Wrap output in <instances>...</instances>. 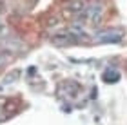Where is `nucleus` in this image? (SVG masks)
Returning a JSON list of instances; mask_svg holds the SVG:
<instances>
[{
	"mask_svg": "<svg viewBox=\"0 0 127 125\" xmlns=\"http://www.w3.org/2000/svg\"><path fill=\"white\" fill-rule=\"evenodd\" d=\"M122 36H124V31H118V29H103L95 35L98 44H118L122 40Z\"/></svg>",
	"mask_w": 127,
	"mask_h": 125,
	"instance_id": "f03ea898",
	"label": "nucleus"
},
{
	"mask_svg": "<svg viewBox=\"0 0 127 125\" xmlns=\"http://www.w3.org/2000/svg\"><path fill=\"white\" fill-rule=\"evenodd\" d=\"M60 24H62V16H60V15H49L47 18L44 20L45 29H53V27H58Z\"/></svg>",
	"mask_w": 127,
	"mask_h": 125,
	"instance_id": "20e7f679",
	"label": "nucleus"
},
{
	"mask_svg": "<svg viewBox=\"0 0 127 125\" xmlns=\"http://www.w3.org/2000/svg\"><path fill=\"white\" fill-rule=\"evenodd\" d=\"M87 5H89L87 0H71V2L65 5V13L74 16V18H78V16L87 9Z\"/></svg>",
	"mask_w": 127,
	"mask_h": 125,
	"instance_id": "7ed1b4c3",
	"label": "nucleus"
},
{
	"mask_svg": "<svg viewBox=\"0 0 127 125\" xmlns=\"http://www.w3.org/2000/svg\"><path fill=\"white\" fill-rule=\"evenodd\" d=\"M18 75H20L18 71H13V73H9V75L5 76V78H4V83H13L11 80H15V78H18Z\"/></svg>",
	"mask_w": 127,
	"mask_h": 125,
	"instance_id": "39448f33",
	"label": "nucleus"
},
{
	"mask_svg": "<svg viewBox=\"0 0 127 125\" xmlns=\"http://www.w3.org/2000/svg\"><path fill=\"white\" fill-rule=\"evenodd\" d=\"M103 15H105V5L102 2H96L95 0V2H89L87 9H85L76 20H85L91 25H98L103 20Z\"/></svg>",
	"mask_w": 127,
	"mask_h": 125,
	"instance_id": "f257e3e1",
	"label": "nucleus"
}]
</instances>
